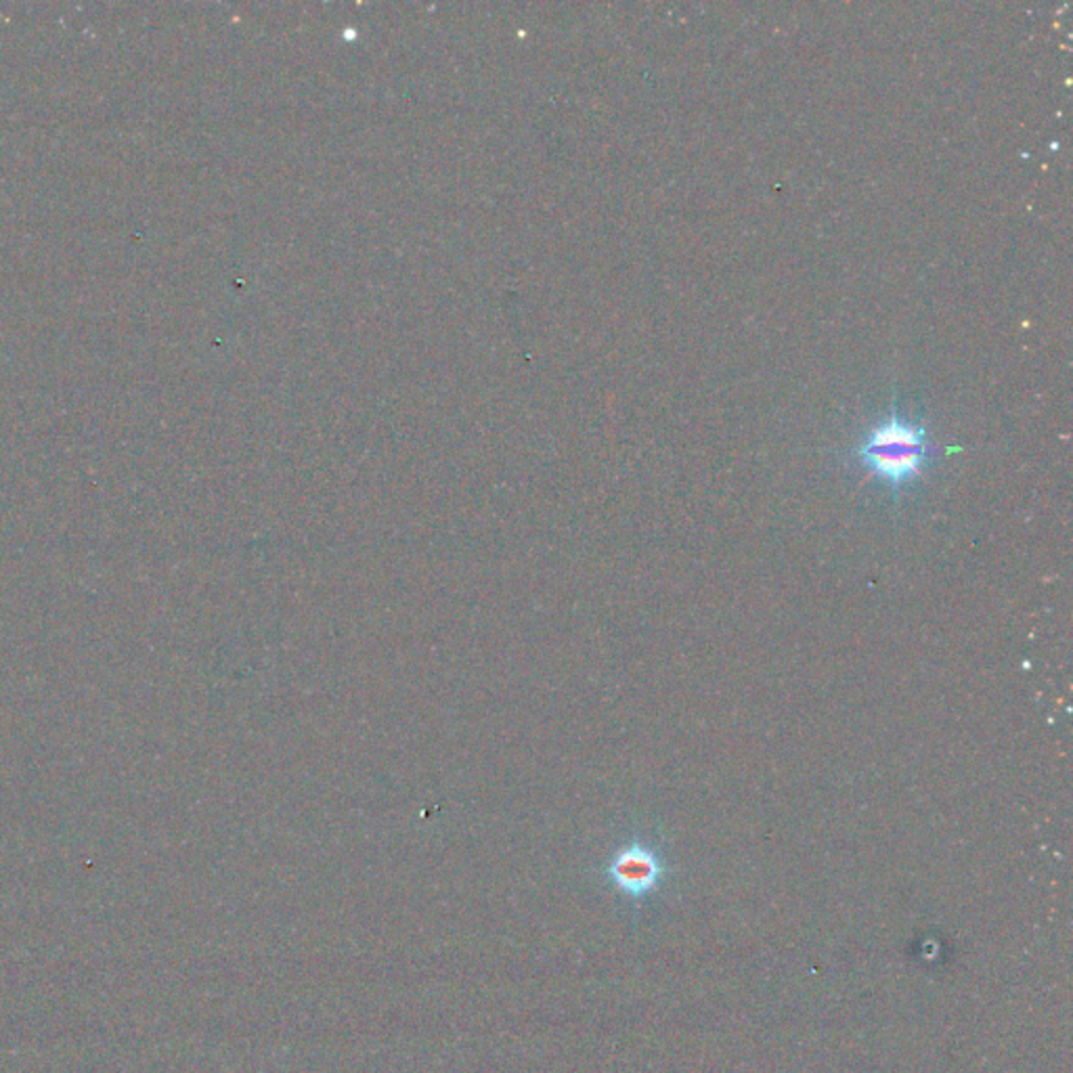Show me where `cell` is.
I'll return each instance as SVG.
<instances>
[{"instance_id":"1","label":"cell","mask_w":1073,"mask_h":1073,"mask_svg":"<svg viewBox=\"0 0 1073 1073\" xmlns=\"http://www.w3.org/2000/svg\"><path fill=\"white\" fill-rule=\"evenodd\" d=\"M937 453L925 424L904 418L898 400H893L889 416L862 436L853 457L873 481L883 484L893 499H900L908 486L927 474Z\"/></svg>"},{"instance_id":"2","label":"cell","mask_w":1073,"mask_h":1073,"mask_svg":"<svg viewBox=\"0 0 1073 1073\" xmlns=\"http://www.w3.org/2000/svg\"><path fill=\"white\" fill-rule=\"evenodd\" d=\"M667 875L663 855L640 839L615 851L606 866L608 880L633 900L650 896Z\"/></svg>"}]
</instances>
